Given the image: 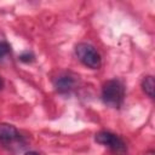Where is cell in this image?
Masks as SVG:
<instances>
[{"mask_svg": "<svg viewBox=\"0 0 155 155\" xmlns=\"http://www.w3.org/2000/svg\"><path fill=\"white\" fill-rule=\"evenodd\" d=\"M125 98V87L120 80L113 79L104 82L102 87V99L111 108H120Z\"/></svg>", "mask_w": 155, "mask_h": 155, "instance_id": "1", "label": "cell"}, {"mask_svg": "<svg viewBox=\"0 0 155 155\" xmlns=\"http://www.w3.org/2000/svg\"><path fill=\"white\" fill-rule=\"evenodd\" d=\"M75 54L78 59L90 69H98L102 59L96 47L88 42H79L75 46Z\"/></svg>", "mask_w": 155, "mask_h": 155, "instance_id": "2", "label": "cell"}, {"mask_svg": "<svg viewBox=\"0 0 155 155\" xmlns=\"http://www.w3.org/2000/svg\"><path fill=\"white\" fill-rule=\"evenodd\" d=\"M96 142L109 148L115 155H126L127 154V147L126 143L120 138L117 134L111 133L109 131H101L96 133L94 137Z\"/></svg>", "mask_w": 155, "mask_h": 155, "instance_id": "3", "label": "cell"}, {"mask_svg": "<svg viewBox=\"0 0 155 155\" xmlns=\"http://www.w3.org/2000/svg\"><path fill=\"white\" fill-rule=\"evenodd\" d=\"M21 139V134L18 130L10 124L0 122V144L10 145Z\"/></svg>", "mask_w": 155, "mask_h": 155, "instance_id": "4", "label": "cell"}, {"mask_svg": "<svg viewBox=\"0 0 155 155\" xmlns=\"http://www.w3.org/2000/svg\"><path fill=\"white\" fill-rule=\"evenodd\" d=\"M53 85L59 93H69L75 87V79L69 74H61L54 79Z\"/></svg>", "mask_w": 155, "mask_h": 155, "instance_id": "5", "label": "cell"}, {"mask_svg": "<svg viewBox=\"0 0 155 155\" xmlns=\"http://www.w3.org/2000/svg\"><path fill=\"white\" fill-rule=\"evenodd\" d=\"M142 90L143 92L149 97V98H153L154 97V78L151 75H148L145 76L143 80H142Z\"/></svg>", "mask_w": 155, "mask_h": 155, "instance_id": "6", "label": "cell"}, {"mask_svg": "<svg viewBox=\"0 0 155 155\" xmlns=\"http://www.w3.org/2000/svg\"><path fill=\"white\" fill-rule=\"evenodd\" d=\"M10 53V45L5 41H0V59Z\"/></svg>", "mask_w": 155, "mask_h": 155, "instance_id": "7", "label": "cell"}, {"mask_svg": "<svg viewBox=\"0 0 155 155\" xmlns=\"http://www.w3.org/2000/svg\"><path fill=\"white\" fill-rule=\"evenodd\" d=\"M19 59L22 62H24V63H30V62L34 61V54L31 52H29V51H25L19 56Z\"/></svg>", "mask_w": 155, "mask_h": 155, "instance_id": "8", "label": "cell"}, {"mask_svg": "<svg viewBox=\"0 0 155 155\" xmlns=\"http://www.w3.org/2000/svg\"><path fill=\"white\" fill-rule=\"evenodd\" d=\"M2 86H4V82H2V79L0 78V90L2 88Z\"/></svg>", "mask_w": 155, "mask_h": 155, "instance_id": "9", "label": "cell"}]
</instances>
